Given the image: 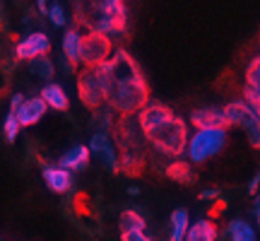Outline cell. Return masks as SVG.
<instances>
[{
	"instance_id": "cell-1",
	"label": "cell",
	"mask_w": 260,
	"mask_h": 241,
	"mask_svg": "<svg viewBox=\"0 0 260 241\" xmlns=\"http://www.w3.org/2000/svg\"><path fill=\"white\" fill-rule=\"evenodd\" d=\"M96 70L102 77L104 104H109V111L118 116H135L149 102V84L128 51L118 48Z\"/></svg>"
},
{
	"instance_id": "cell-2",
	"label": "cell",
	"mask_w": 260,
	"mask_h": 241,
	"mask_svg": "<svg viewBox=\"0 0 260 241\" xmlns=\"http://www.w3.org/2000/svg\"><path fill=\"white\" fill-rule=\"evenodd\" d=\"M75 17L80 24L104 37L125 34L128 27V8L121 0H104V3H75Z\"/></svg>"
},
{
	"instance_id": "cell-3",
	"label": "cell",
	"mask_w": 260,
	"mask_h": 241,
	"mask_svg": "<svg viewBox=\"0 0 260 241\" xmlns=\"http://www.w3.org/2000/svg\"><path fill=\"white\" fill-rule=\"evenodd\" d=\"M111 128L118 142V171L128 176H140L147 164V147L135 116H121L118 120H113Z\"/></svg>"
},
{
	"instance_id": "cell-4",
	"label": "cell",
	"mask_w": 260,
	"mask_h": 241,
	"mask_svg": "<svg viewBox=\"0 0 260 241\" xmlns=\"http://www.w3.org/2000/svg\"><path fill=\"white\" fill-rule=\"evenodd\" d=\"M145 142H149L152 147L161 152V155H169V157H178L183 155V149L188 145V126L183 118L178 116H171V118L157 123L154 128H149L142 133Z\"/></svg>"
},
{
	"instance_id": "cell-5",
	"label": "cell",
	"mask_w": 260,
	"mask_h": 241,
	"mask_svg": "<svg viewBox=\"0 0 260 241\" xmlns=\"http://www.w3.org/2000/svg\"><path fill=\"white\" fill-rule=\"evenodd\" d=\"M224 145H226V130L224 128L198 130L188 142V157L193 162H205V159L214 157Z\"/></svg>"
},
{
	"instance_id": "cell-6",
	"label": "cell",
	"mask_w": 260,
	"mask_h": 241,
	"mask_svg": "<svg viewBox=\"0 0 260 241\" xmlns=\"http://www.w3.org/2000/svg\"><path fill=\"white\" fill-rule=\"evenodd\" d=\"M109 58H111V39L104 34H94V32L82 34L80 61L84 63V68H99Z\"/></svg>"
},
{
	"instance_id": "cell-7",
	"label": "cell",
	"mask_w": 260,
	"mask_h": 241,
	"mask_svg": "<svg viewBox=\"0 0 260 241\" xmlns=\"http://www.w3.org/2000/svg\"><path fill=\"white\" fill-rule=\"evenodd\" d=\"M77 94L87 109H102L104 104V87H102V77L96 68H82L77 75Z\"/></svg>"
},
{
	"instance_id": "cell-8",
	"label": "cell",
	"mask_w": 260,
	"mask_h": 241,
	"mask_svg": "<svg viewBox=\"0 0 260 241\" xmlns=\"http://www.w3.org/2000/svg\"><path fill=\"white\" fill-rule=\"evenodd\" d=\"M48 51H51V39H48V34L34 32V34L24 37L17 46H15V56H17L19 61H34V58L48 56Z\"/></svg>"
},
{
	"instance_id": "cell-9",
	"label": "cell",
	"mask_w": 260,
	"mask_h": 241,
	"mask_svg": "<svg viewBox=\"0 0 260 241\" xmlns=\"http://www.w3.org/2000/svg\"><path fill=\"white\" fill-rule=\"evenodd\" d=\"M222 116H224V128H248L253 120L260 118L258 111H253L243 99L229 102L222 109Z\"/></svg>"
},
{
	"instance_id": "cell-10",
	"label": "cell",
	"mask_w": 260,
	"mask_h": 241,
	"mask_svg": "<svg viewBox=\"0 0 260 241\" xmlns=\"http://www.w3.org/2000/svg\"><path fill=\"white\" fill-rule=\"evenodd\" d=\"M87 149H89V155H96V157L102 159V164L106 169H111L113 174L118 171V157H116V149H113L111 140H109L106 133H94Z\"/></svg>"
},
{
	"instance_id": "cell-11",
	"label": "cell",
	"mask_w": 260,
	"mask_h": 241,
	"mask_svg": "<svg viewBox=\"0 0 260 241\" xmlns=\"http://www.w3.org/2000/svg\"><path fill=\"white\" fill-rule=\"evenodd\" d=\"M12 113H15V118H17L19 128H22V126H34V123H39V120L44 118L46 104L41 102L39 97H31V99H24Z\"/></svg>"
},
{
	"instance_id": "cell-12",
	"label": "cell",
	"mask_w": 260,
	"mask_h": 241,
	"mask_svg": "<svg viewBox=\"0 0 260 241\" xmlns=\"http://www.w3.org/2000/svg\"><path fill=\"white\" fill-rule=\"evenodd\" d=\"M190 123L198 130H207V128H224V116L222 109H214V106H205V109H195L190 113ZM226 130V128H224Z\"/></svg>"
},
{
	"instance_id": "cell-13",
	"label": "cell",
	"mask_w": 260,
	"mask_h": 241,
	"mask_svg": "<svg viewBox=\"0 0 260 241\" xmlns=\"http://www.w3.org/2000/svg\"><path fill=\"white\" fill-rule=\"evenodd\" d=\"M80 46H82V34L77 29H68L63 37V53L68 70H75L77 63H80Z\"/></svg>"
},
{
	"instance_id": "cell-14",
	"label": "cell",
	"mask_w": 260,
	"mask_h": 241,
	"mask_svg": "<svg viewBox=\"0 0 260 241\" xmlns=\"http://www.w3.org/2000/svg\"><path fill=\"white\" fill-rule=\"evenodd\" d=\"M89 149H87V145H75L73 149H68L63 157H60V169H65V171H80V169H84L87 164H89Z\"/></svg>"
},
{
	"instance_id": "cell-15",
	"label": "cell",
	"mask_w": 260,
	"mask_h": 241,
	"mask_svg": "<svg viewBox=\"0 0 260 241\" xmlns=\"http://www.w3.org/2000/svg\"><path fill=\"white\" fill-rule=\"evenodd\" d=\"M39 99L46 104V109L51 106L53 111H65L68 106H70V99H68V94H65V89L60 87V84H46L44 89H41V94H39Z\"/></svg>"
},
{
	"instance_id": "cell-16",
	"label": "cell",
	"mask_w": 260,
	"mask_h": 241,
	"mask_svg": "<svg viewBox=\"0 0 260 241\" xmlns=\"http://www.w3.org/2000/svg\"><path fill=\"white\" fill-rule=\"evenodd\" d=\"M44 181L53 193H65L73 186V176L70 171H65L60 167H44Z\"/></svg>"
},
{
	"instance_id": "cell-17",
	"label": "cell",
	"mask_w": 260,
	"mask_h": 241,
	"mask_svg": "<svg viewBox=\"0 0 260 241\" xmlns=\"http://www.w3.org/2000/svg\"><path fill=\"white\" fill-rule=\"evenodd\" d=\"M217 239V227L212 220H198L188 224V232L183 241H214Z\"/></svg>"
},
{
	"instance_id": "cell-18",
	"label": "cell",
	"mask_w": 260,
	"mask_h": 241,
	"mask_svg": "<svg viewBox=\"0 0 260 241\" xmlns=\"http://www.w3.org/2000/svg\"><path fill=\"white\" fill-rule=\"evenodd\" d=\"M167 176L171 178V181H176V184H193L195 181V174L188 162H174V164H169Z\"/></svg>"
},
{
	"instance_id": "cell-19",
	"label": "cell",
	"mask_w": 260,
	"mask_h": 241,
	"mask_svg": "<svg viewBox=\"0 0 260 241\" xmlns=\"http://www.w3.org/2000/svg\"><path fill=\"white\" fill-rule=\"evenodd\" d=\"M118 227H121V234L145 232V220H142V215L135 213V210H125V213H121Z\"/></svg>"
},
{
	"instance_id": "cell-20",
	"label": "cell",
	"mask_w": 260,
	"mask_h": 241,
	"mask_svg": "<svg viewBox=\"0 0 260 241\" xmlns=\"http://www.w3.org/2000/svg\"><path fill=\"white\" fill-rule=\"evenodd\" d=\"M188 232V213L178 207L171 213V241H183Z\"/></svg>"
},
{
	"instance_id": "cell-21",
	"label": "cell",
	"mask_w": 260,
	"mask_h": 241,
	"mask_svg": "<svg viewBox=\"0 0 260 241\" xmlns=\"http://www.w3.org/2000/svg\"><path fill=\"white\" fill-rule=\"evenodd\" d=\"M229 236H232V241H255V229L243 220H232L229 222Z\"/></svg>"
},
{
	"instance_id": "cell-22",
	"label": "cell",
	"mask_w": 260,
	"mask_h": 241,
	"mask_svg": "<svg viewBox=\"0 0 260 241\" xmlns=\"http://www.w3.org/2000/svg\"><path fill=\"white\" fill-rule=\"evenodd\" d=\"M29 68H31L34 77H39V80H51V77H53V61H51L48 56L29 61Z\"/></svg>"
},
{
	"instance_id": "cell-23",
	"label": "cell",
	"mask_w": 260,
	"mask_h": 241,
	"mask_svg": "<svg viewBox=\"0 0 260 241\" xmlns=\"http://www.w3.org/2000/svg\"><path fill=\"white\" fill-rule=\"evenodd\" d=\"M243 87H248V89H258L260 92V61L258 58H253L248 68H246V82Z\"/></svg>"
},
{
	"instance_id": "cell-24",
	"label": "cell",
	"mask_w": 260,
	"mask_h": 241,
	"mask_svg": "<svg viewBox=\"0 0 260 241\" xmlns=\"http://www.w3.org/2000/svg\"><path fill=\"white\" fill-rule=\"evenodd\" d=\"M92 126L96 128V133H106V128L113 126L111 111H109V109H106V111H99V109H96V113L92 116Z\"/></svg>"
},
{
	"instance_id": "cell-25",
	"label": "cell",
	"mask_w": 260,
	"mask_h": 241,
	"mask_svg": "<svg viewBox=\"0 0 260 241\" xmlns=\"http://www.w3.org/2000/svg\"><path fill=\"white\" fill-rule=\"evenodd\" d=\"M3 130H5V138H8V142H15V140H17V135H19V123H17V118H15V113H12V111L5 116Z\"/></svg>"
},
{
	"instance_id": "cell-26",
	"label": "cell",
	"mask_w": 260,
	"mask_h": 241,
	"mask_svg": "<svg viewBox=\"0 0 260 241\" xmlns=\"http://www.w3.org/2000/svg\"><path fill=\"white\" fill-rule=\"evenodd\" d=\"M48 19H51L56 27H63L68 17H65V10L60 8V5H51V8H48Z\"/></svg>"
},
{
	"instance_id": "cell-27",
	"label": "cell",
	"mask_w": 260,
	"mask_h": 241,
	"mask_svg": "<svg viewBox=\"0 0 260 241\" xmlns=\"http://www.w3.org/2000/svg\"><path fill=\"white\" fill-rule=\"evenodd\" d=\"M246 130H248V140H251V145L258 149L260 147V118L253 120V123Z\"/></svg>"
},
{
	"instance_id": "cell-28",
	"label": "cell",
	"mask_w": 260,
	"mask_h": 241,
	"mask_svg": "<svg viewBox=\"0 0 260 241\" xmlns=\"http://www.w3.org/2000/svg\"><path fill=\"white\" fill-rule=\"evenodd\" d=\"M121 241H152L145 232H130V234H121Z\"/></svg>"
},
{
	"instance_id": "cell-29",
	"label": "cell",
	"mask_w": 260,
	"mask_h": 241,
	"mask_svg": "<svg viewBox=\"0 0 260 241\" xmlns=\"http://www.w3.org/2000/svg\"><path fill=\"white\" fill-rule=\"evenodd\" d=\"M214 198H219V191H203V193H200V200H214Z\"/></svg>"
},
{
	"instance_id": "cell-30",
	"label": "cell",
	"mask_w": 260,
	"mask_h": 241,
	"mask_svg": "<svg viewBox=\"0 0 260 241\" xmlns=\"http://www.w3.org/2000/svg\"><path fill=\"white\" fill-rule=\"evenodd\" d=\"M258 186H260V176H253L251 184H248V193L255 195V193H258Z\"/></svg>"
},
{
	"instance_id": "cell-31",
	"label": "cell",
	"mask_w": 260,
	"mask_h": 241,
	"mask_svg": "<svg viewBox=\"0 0 260 241\" xmlns=\"http://www.w3.org/2000/svg\"><path fill=\"white\" fill-rule=\"evenodd\" d=\"M22 102H24V97H22V94H12V99H10V106H12V111H15V109H17Z\"/></svg>"
},
{
	"instance_id": "cell-32",
	"label": "cell",
	"mask_w": 260,
	"mask_h": 241,
	"mask_svg": "<svg viewBox=\"0 0 260 241\" xmlns=\"http://www.w3.org/2000/svg\"><path fill=\"white\" fill-rule=\"evenodd\" d=\"M37 8H39V12H41V15H48V5H46V3H44V0L39 3Z\"/></svg>"
}]
</instances>
